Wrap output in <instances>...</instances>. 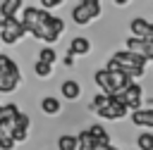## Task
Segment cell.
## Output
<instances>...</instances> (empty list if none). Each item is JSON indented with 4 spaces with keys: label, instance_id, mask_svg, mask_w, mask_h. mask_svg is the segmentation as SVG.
Masks as SVG:
<instances>
[{
    "label": "cell",
    "instance_id": "1",
    "mask_svg": "<svg viewBox=\"0 0 153 150\" xmlns=\"http://www.w3.org/2000/svg\"><path fill=\"white\" fill-rule=\"evenodd\" d=\"M22 83V71L10 55H0V93H12Z\"/></svg>",
    "mask_w": 153,
    "mask_h": 150
},
{
    "label": "cell",
    "instance_id": "2",
    "mask_svg": "<svg viewBox=\"0 0 153 150\" xmlns=\"http://www.w3.org/2000/svg\"><path fill=\"white\" fill-rule=\"evenodd\" d=\"M96 17H100V2L98 0H79V2H74V7H72L74 24L84 26V24H88Z\"/></svg>",
    "mask_w": 153,
    "mask_h": 150
},
{
    "label": "cell",
    "instance_id": "3",
    "mask_svg": "<svg viewBox=\"0 0 153 150\" xmlns=\"http://www.w3.org/2000/svg\"><path fill=\"white\" fill-rule=\"evenodd\" d=\"M62 31H65V21H62L60 17H53V14L48 12L45 19H43L41 26H38L36 38H41V40H45V43H55V40L62 36Z\"/></svg>",
    "mask_w": 153,
    "mask_h": 150
},
{
    "label": "cell",
    "instance_id": "4",
    "mask_svg": "<svg viewBox=\"0 0 153 150\" xmlns=\"http://www.w3.org/2000/svg\"><path fill=\"white\" fill-rule=\"evenodd\" d=\"M22 36H26V31H24L19 17H14V19H2V26H0V43L12 45V43H17Z\"/></svg>",
    "mask_w": 153,
    "mask_h": 150
},
{
    "label": "cell",
    "instance_id": "5",
    "mask_svg": "<svg viewBox=\"0 0 153 150\" xmlns=\"http://www.w3.org/2000/svg\"><path fill=\"white\" fill-rule=\"evenodd\" d=\"M122 102H124V107H127V112L131 110H141V102H143V88L139 86V83H129L122 93Z\"/></svg>",
    "mask_w": 153,
    "mask_h": 150
},
{
    "label": "cell",
    "instance_id": "6",
    "mask_svg": "<svg viewBox=\"0 0 153 150\" xmlns=\"http://www.w3.org/2000/svg\"><path fill=\"white\" fill-rule=\"evenodd\" d=\"M129 29H131V38L153 40V24H151L148 19H143V17H134L131 24H129Z\"/></svg>",
    "mask_w": 153,
    "mask_h": 150
},
{
    "label": "cell",
    "instance_id": "7",
    "mask_svg": "<svg viewBox=\"0 0 153 150\" xmlns=\"http://www.w3.org/2000/svg\"><path fill=\"white\" fill-rule=\"evenodd\" d=\"M127 52L141 55L146 62L153 60V40H141V38H127Z\"/></svg>",
    "mask_w": 153,
    "mask_h": 150
},
{
    "label": "cell",
    "instance_id": "8",
    "mask_svg": "<svg viewBox=\"0 0 153 150\" xmlns=\"http://www.w3.org/2000/svg\"><path fill=\"white\" fill-rule=\"evenodd\" d=\"M88 52H91V43H88V38L76 36V38H72V40H69V48H67V55H69V57L88 55Z\"/></svg>",
    "mask_w": 153,
    "mask_h": 150
},
{
    "label": "cell",
    "instance_id": "9",
    "mask_svg": "<svg viewBox=\"0 0 153 150\" xmlns=\"http://www.w3.org/2000/svg\"><path fill=\"white\" fill-rule=\"evenodd\" d=\"M108 74H110V88H112V95H115V93H122L129 83H134L124 71H108Z\"/></svg>",
    "mask_w": 153,
    "mask_h": 150
},
{
    "label": "cell",
    "instance_id": "10",
    "mask_svg": "<svg viewBox=\"0 0 153 150\" xmlns=\"http://www.w3.org/2000/svg\"><path fill=\"white\" fill-rule=\"evenodd\" d=\"M60 93H62V98H65V100H76V98L81 95V86H79L74 79H67V81H62Z\"/></svg>",
    "mask_w": 153,
    "mask_h": 150
},
{
    "label": "cell",
    "instance_id": "11",
    "mask_svg": "<svg viewBox=\"0 0 153 150\" xmlns=\"http://www.w3.org/2000/svg\"><path fill=\"white\" fill-rule=\"evenodd\" d=\"M19 7H24L19 0H2L0 2V17L2 19H14L19 14Z\"/></svg>",
    "mask_w": 153,
    "mask_h": 150
},
{
    "label": "cell",
    "instance_id": "12",
    "mask_svg": "<svg viewBox=\"0 0 153 150\" xmlns=\"http://www.w3.org/2000/svg\"><path fill=\"white\" fill-rule=\"evenodd\" d=\"M93 81L98 83V88L103 90V95H112V88H110V74H108V69H98V71L93 74Z\"/></svg>",
    "mask_w": 153,
    "mask_h": 150
},
{
    "label": "cell",
    "instance_id": "13",
    "mask_svg": "<svg viewBox=\"0 0 153 150\" xmlns=\"http://www.w3.org/2000/svg\"><path fill=\"white\" fill-rule=\"evenodd\" d=\"M131 121L136 126H153V110H134Z\"/></svg>",
    "mask_w": 153,
    "mask_h": 150
},
{
    "label": "cell",
    "instance_id": "14",
    "mask_svg": "<svg viewBox=\"0 0 153 150\" xmlns=\"http://www.w3.org/2000/svg\"><path fill=\"white\" fill-rule=\"evenodd\" d=\"M17 114H19V107H17L14 102H7V105H0V124H12Z\"/></svg>",
    "mask_w": 153,
    "mask_h": 150
},
{
    "label": "cell",
    "instance_id": "15",
    "mask_svg": "<svg viewBox=\"0 0 153 150\" xmlns=\"http://www.w3.org/2000/svg\"><path fill=\"white\" fill-rule=\"evenodd\" d=\"M74 138H76V150H93V145H96L86 129H84V131H79Z\"/></svg>",
    "mask_w": 153,
    "mask_h": 150
},
{
    "label": "cell",
    "instance_id": "16",
    "mask_svg": "<svg viewBox=\"0 0 153 150\" xmlns=\"http://www.w3.org/2000/svg\"><path fill=\"white\" fill-rule=\"evenodd\" d=\"M108 105H110V98H108V95H103V93H98V95H93V100H91L88 110L98 114V112H100V110H105Z\"/></svg>",
    "mask_w": 153,
    "mask_h": 150
},
{
    "label": "cell",
    "instance_id": "17",
    "mask_svg": "<svg viewBox=\"0 0 153 150\" xmlns=\"http://www.w3.org/2000/svg\"><path fill=\"white\" fill-rule=\"evenodd\" d=\"M41 110H43L45 114H57V112H60V102H57V98H53V95L43 98V100H41Z\"/></svg>",
    "mask_w": 153,
    "mask_h": 150
},
{
    "label": "cell",
    "instance_id": "18",
    "mask_svg": "<svg viewBox=\"0 0 153 150\" xmlns=\"http://www.w3.org/2000/svg\"><path fill=\"white\" fill-rule=\"evenodd\" d=\"M36 62H43V64H50V67H53V64L57 62V55H55V50H53V48H41V50H38V60H36Z\"/></svg>",
    "mask_w": 153,
    "mask_h": 150
},
{
    "label": "cell",
    "instance_id": "19",
    "mask_svg": "<svg viewBox=\"0 0 153 150\" xmlns=\"http://www.w3.org/2000/svg\"><path fill=\"white\" fill-rule=\"evenodd\" d=\"M57 150H76V138L69 136V133L60 136L57 138Z\"/></svg>",
    "mask_w": 153,
    "mask_h": 150
},
{
    "label": "cell",
    "instance_id": "20",
    "mask_svg": "<svg viewBox=\"0 0 153 150\" xmlns=\"http://www.w3.org/2000/svg\"><path fill=\"white\" fill-rule=\"evenodd\" d=\"M136 143H139V150H153V133L151 131H143L136 138Z\"/></svg>",
    "mask_w": 153,
    "mask_h": 150
},
{
    "label": "cell",
    "instance_id": "21",
    "mask_svg": "<svg viewBox=\"0 0 153 150\" xmlns=\"http://www.w3.org/2000/svg\"><path fill=\"white\" fill-rule=\"evenodd\" d=\"M10 129H22V131H29V114L19 112V114L14 117V121L10 124Z\"/></svg>",
    "mask_w": 153,
    "mask_h": 150
},
{
    "label": "cell",
    "instance_id": "22",
    "mask_svg": "<svg viewBox=\"0 0 153 150\" xmlns=\"http://www.w3.org/2000/svg\"><path fill=\"white\" fill-rule=\"evenodd\" d=\"M33 71H36V76L45 79V76L53 74V67H50V64H43V62H36V64H33Z\"/></svg>",
    "mask_w": 153,
    "mask_h": 150
},
{
    "label": "cell",
    "instance_id": "23",
    "mask_svg": "<svg viewBox=\"0 0 153 150\" xmlns=\"http://www.w3.org/2000/svg\"><path fill=\"white\" fill-rule=\"evenodd\" d=\"M7 138H12L10 124H0V140H7Z\"/></svg>",
    "mask_w": 153,
    "mask_h": 150
},
{
    "label": "cell",
    "instance_id": "24",
    "mask_svg": "<svg viewBox=\"0 0 153 150\" xmlns=\"http://www.w3.org/2000/svg\"><path fill=\"white\" fill-rule=\"evenodd\" d=\"M50 7H57V0H41V10H50Z\"/></svg>",
    "mask_w": 153,
    "mask_h": 150
},
{
    "label": "cell",
    "instance_id": "25",
    "mask_svg": "<svg viewBox=\"0 0 153 150\" xmlns=\"http://www.w3.org/2000/svg\"><path fill=\"white\" fill-rule=\"evenodd\" d=\"M14 148V140L12 138H7V140H0V150H12Z\"/></svg>",
    "mask_w": 153,
    "mask_h": 150
},
{
    "label": "cell",
    "instance_id": "26",
    "mask_svg": "<svg viewBox=\"0 0 153 150\" xmlns=\"http://www.w3.org/2000/svg\"><path fill=\"white\" fill-rule=\"evenodd\" d=\"M65 67H74V57L67 55V57H65Z\"/></svg>",
    "mask_w": 153,
    "mask_h": 150
},
{
    "label": "cell",
    "instance_id": "27",
    "mask_svg": "<svg viewBox=\"0 0 153 150\" xmlns=\"http://www.w3.org/2000/svg\"><path fill=\"white\" fill-rule=\"evenodd\" d=\"M108 150H117V148H115V145H110V148H108Z\"/></svg>",
    "mask_w": 153,
    "mask_h": 150
},
{
    "label": "cell",
    "instance_id": "28",
    "mask_svg": "<svg viewBox=\"0 0 153 150\" xmlns=\"http://www.w3.org/2000/svg\"><path fill=\"white\" fill-rule=\"evenodd\" d=\"M0 26H2V17H0Z\"/></svg>",
    "mask_w": 153,
    "mask_h": 150
}]
</instances>
